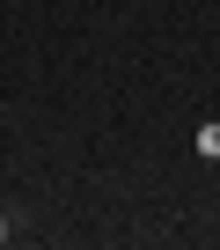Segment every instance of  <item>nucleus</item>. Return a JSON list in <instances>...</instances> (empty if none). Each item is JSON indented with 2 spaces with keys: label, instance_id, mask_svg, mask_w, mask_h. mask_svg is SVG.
I'll use <instances>...</instances> for the list:
<instances>
[{
  "label": "nucleus",
  "instance_id": "1",
  "mask_svg": "<svg viewBox=\"0 0 220 250\" xmlns=\"http://www.w3.org/2000/svg\"><path fill=\"white\" fill-rule=\"evenodd\" d=\"M198 155H220V125H205V133H198Z\"/></svg>",
  "mask_w": 220,
  "mask_h": 250
},
{
  "label": "nucleus",
  "instance_id": "2",
  "mask_svg": "<svg viewBox=\"0 0 220 250\" xmlns=\"http://www.w3.org/2000/svg\"><path fill=\"white\" fill-rule=\"evenodd\" d=\"M8 235H15V221H8V213H0V243H8Z\"/></svg>",
  "mask_w": 220,
  "mask_h": 250
}]
</instances>
